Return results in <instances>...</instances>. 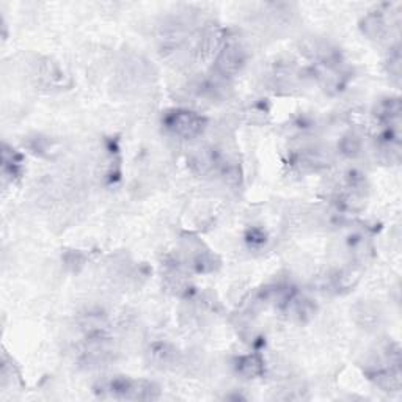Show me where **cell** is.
<instances>
[{"label": "cell", "mask_w": 402, "mask_h": 402, "mask_svg": "<svg viewBox=\"0 0 402 402\" xmlns=\"http://www.w3.org/2000/svg\"><path fill=\"white\" fill-rule=\"evenodd\" d=\"M101 398L109 399H126V401H152L159 398V388L147 382V380H135L129 377H114L102 382L99 390H96Z\"/></svg>", "instance_id": "cell-1"}, {"label": "cell", "mask_w": 402, "mask_h": 402, "mask_svg": "<svg viewBox=\"0 0 402 402\" xmlns=\"http://www.w3.org/2000/svg\"><path fill=\"white\" fill-rule=\"evenodd\" d=\"M206 120L190 110H171L164 116V128L173 135L181 138H193L201 134Z\"/></svg>", "instance_id": "cell-2"}, {"label": "cell", "mask_w": 402, "mask_h": 402, "mask_svg": "<svg viewBox=\"0 0 402 402\" xmlns=\"http://www.w3.org/2000/svg\"><path fill=\"white\" fill-rule=\"evenodd\" d=\"M236 368H238V372L242 374V376L258 377L262 370H264V366H262V360L258 355H247L238 360Z\"/></svg>", "instance_id": "cell-5"}, {"label": "cell", "mask_w": 402, "mask_h": 402, "mask_svg": "<svg viewBox=\"0 0 402 402\" xmlns=\"http://www.w3.org/2000/svg\"><path fill=\"white\" fill-rule=\"evenodd\" d=\"M362 148V143H360V138L355 135H349L344 138L343 142V152L348 156H355L357 152Z\"/></svg>", "instance_id": "cell-6"}, {"label": "cell", "mask_w": 402, "mask_h": 402, "mask_svg": "<svg viewBox=\"0 0 402 402\" xmlns=\"http://www.w3.org/2000/svg\"><path fill=\"white\" fill-rule=\"evenodd\" d=\"M151 358L161 368H169V366L176 365L178 351L173 349L169 344H156L151 349Z\"/></svg>", "instance_id": "cell-4"}, {"label": "cell", "mask_w": 402, "mask_h": 402, "mask_svg": "<svg viewBox=\"0 0 402 402\" xmlns=\"http://www.w3.org/2000/svg\"><path fill=\"white\" fill-rule=\"evenodd\" d=\"M245 63V52L238 43H226L220 49V54L216 61L217 71L221 75H231L240 71V68Z\"/></svg>", "instance_id": "cell-3"}]
</instances>
